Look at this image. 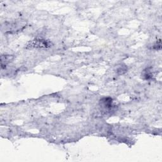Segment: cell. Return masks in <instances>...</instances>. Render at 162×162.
I'll use <instances>...</instances> for the list:
<instances>
[{
	"mask_svg": "<svg viewBox=\"0 0 162 162\" xmlns=\"http://www.w3.org/2000/svg\"><path fill=\"white\" fill-rule=\"evenodd\" d=\"M51 46V43L45 39H34L28 42L27 48H48Z\"/></svg>",
	"mask_w": 162,
	"mask_h": 162,
	"instance_id": "cell-1",
	"label": "cell"
},
{
	"mask_svg": "<svg viewBox=\"0 0 162 162\" xmlns=\"http://www.w3.org/2000/svg\"><path fill=\"white\" fill-rule=\"evenodd\" d=\"M13 56L12 55H2L1 57V68H3L7 65L13 60Z\"/></svg>",
	"mask_w": 162,
	"mask_h": 162,
	"instance_id": "cell-2",
	"label": "cell"
},
{
	"mask_svg": "<svg viewBox=\"0 0 162 162\" xmlns=\"http://www.w3.org/2000/svg\"><path fill=\"white\" fill-rule=\"evenodd\" d=\"M113 100L110 98H105L101 100V105L102 106L105 108L106 109H110L111 108L113 105Z\"/></svg>",
	"mask_w": 162,
	"mask_h": 162,
	"instance_id": "cell-3",
	"label": "cell"
},
{
	"mask_svg": "<svg viewBox=\"0 0 162 162\" xmlns=\"http://www.w3.org/2000/svg\"><path fill=\"white\" fill-rule=\"evenodd\" d=\"M143 76L145 79H149L151 78H152L153 77V74L151 73L150 71H149L148 69H146V71H144L143 74Z\"/></svg>",
	"mask_w": 162,
	"mask_h": 162,
	"instance_id": "cell-4",
	"label": "cell"
},
{
	"mask_svg": "<svg viewBox=\"0 0 162 162\" xmlns=\"http://www.w3.org/2000/svg\"><path fill=\"white\" fill-rule=\"evenodd\" d=\"M126 71H127V68H126V67L125 66H121V67H120L119 68H118V70H117V72H120V74L125 73Z\"/></svg>",
	"mask_w": 162,
	"mask_h": 162,
	"instance_id": "cell-5",
	"label": "cell"
}]
</instances>
